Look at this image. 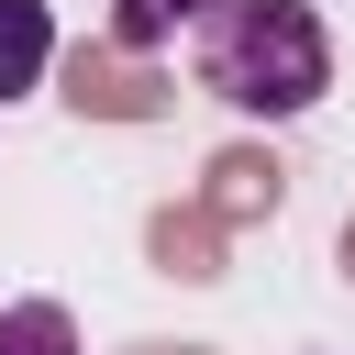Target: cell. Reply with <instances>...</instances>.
I'll use <instances>...</instances> for the list:
<instances>
[{"label":"cell","instance_id":"cell-1","mask_svg":"<svg viewBox=\"0 0 355 355\" xmlns=\"http://www.w3.org/2000/svg\"><path fill=\"white\" fill-rule=\"evenodd\" d=\"M200 89L244 122H300L333 89V33L311 0H222L200 22Z\"/></svg>","mask_w":355,"mask_h":355},{"label":"cell","instance_id":"cell-4","mask_svg":"<svg viewBox=\"0 0 355 355\" xmlns=\"http://www.w3.org/2000/svg\"><path fill=\"white\" fill-rule=\"evenodd\" d=\"M0 355H78V322L55 300H11L0 311Z\"/></svg>","mask_w":355,"mask_h":355},{"label":"cell","instance_id":"cell-2","mask_svg":"<svg viewBox=\"0 0 355 355\" xmlns=\"http://www.w3.org/2000/svg\"><path fill=\"white\" fill-rule=\"evenodd\" d=\"M44 67H55V11L44 0H0V100L44 89Z\"/></svg>","mask_w":355,"mask_h":355},{"label":"cell","instance_id":"cell-3","mask_svg":"<svg viewBox=\"0 0 355 355\" xmlns=\"http://www.w3.org/2000/svg\"><path fill=\"white\" fill-rule=\"evenodd\" d=\"M222 0H111V44L122 55H155V44H178L189 22H211Z\"/></svg>","mask_w":355,"mask_h":355}]
</instances>
